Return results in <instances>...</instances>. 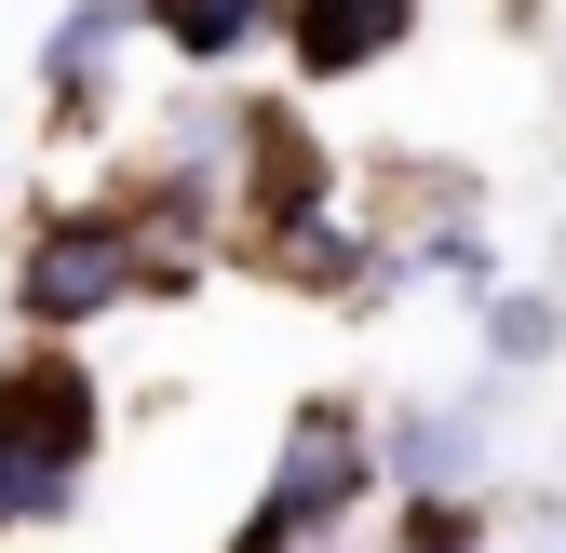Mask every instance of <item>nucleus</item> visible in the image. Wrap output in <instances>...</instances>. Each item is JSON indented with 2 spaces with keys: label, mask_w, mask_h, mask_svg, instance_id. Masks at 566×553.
<instances>
[{
  "label": "nucleus",
  "mask_w": 566,
  "mask_h": 553,
  "mask_svg": "<svg viewBox=\"0 0 566 553\" xmlns=\"http://www.w3.org/2000/svg\"><path fill=\"white\" fill-rule=\"evenodd\" d=\"M108 459V378L82 365V337H14L0 352V540H41L95 500Z\"/></svg>",
  "instance_id": "f257e3e1"
},
{
  "label": "nucleus",
  "mask_w": 566,
  "mask_h": 553,
  "mask_svg": "<svg viewBox=\"0 0 566 553\" xmlns=\"http://www.w3.org/2000/svg\"><path fill=\"white\" fill-rule=\"evenodd\" d=\"M0 311H14V337H95V324H122V311H149V243H135V217H122L108 189L41 202L28 243H14Z\"/></svg>",
  "instance_id": "f03ea898"
},
{
  "label": "nucleus",
  "mask_w": 566,
  "mask_h": 553,
  "mask_svg": "<svg viewBox=\"0 0 566 553\" xmlns=\"http://www.w3.org/2000/svg\"><path fill=\"white\" fill-rule=\"evenodd\" d=\"M283 526H297L311 553H337L350 526L378 513V419L350 392H311L297 419H283V446H270V487H256Z\"/></svg>",
  "instance_id": "7ed1b4c3"
},
{
  "label": "nucleus",
  "mask_w": 566,
  "mask_h": 553,
  "mask_svg": "<svg viewBox=\"0 0 566 553\" xmlns=\"http://www.w3.org/2000/svg\"><path fill=\"white\" fill-rule=\"evenodd\" d=\"M270 41H283L297 95H350L365 67H391L418 41V0H270Z\"/></svg>",
  "instance_id": "20e7f679"
},
{
  "label": "nucleus",
  "mask_w": 566,
  "mask_h": 553,
  "mask_svg": "<svg viewBox=\"0 0 566 553\" xmlns=\"http://www.w3.org/2000/svg\"><path fill=\"white\" fill-rule=\"evenodd\" d=\"M122 54H135V0H67L41 28V108L54 135H108L122 122Z\"/></svg>",
  "instance_id": "39448f33"
},
{
  "label": "nucleus",
  "mask_w": 566,
  "mask_h": 553,
  "mask_svg": "<svg viewBox=\"0 0 566 553\" xmlns=\"http://www.w3.org/2000/svg\"><path fill=\"white\" fill-rule=\"evenodd\" d=\"M391 487H485V432L459 419V405H405V419H378V500Z\"/></svg>",
  "instance_id": "423d86ee"
},
{
  "label": "nucleus",
  "mask_w": 566,
  "mask_h": 553,
  "mask_svg": "<svg viewBox=\"0 0 566 553\" xmlns=\"http://www.w3.org/2000/svg\"><path fill=\"white\" fill-rule=\"evenodd\" d=\"M135 41H163L176 67H243L270 41V0H135Z\"/></svg>",
  "instance_id": "0eeeda50"
},
{
  "label": "nucleus",
  "mask_w": 566,
  "mask_h": 553,
  "mask_svg": "<svg viewBox=\"0 0 566 553\" xmlns=\"http://www.w3.org/2000/svg\"><path fill=\"white\" fill-rule=\"evenodd\" d=\"M472 324H485V365H553V352H566V311H553L539 284H485Z\"/></svg>",
  "instance_id": "6e6552de"
},
{
  "label": "nucleus",
  "mask_w": 566,
  "mask_h": 553,
  "mask_svg": "<svg viewBox=\"0 0 566 553\" xmlns=\"http://www.w3.org/2000/svg\"><path fill=\"white\" fill-rule=\"evenodd\" d=\"M230 553H311V540H297V526H283L270 500H243V526H230Z\"/></svg>",
  "instance_id": "1a4fd4ad"
}]
</instances>
